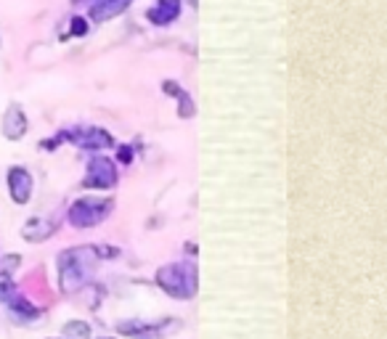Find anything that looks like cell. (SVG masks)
<instances>
[{"label": "cell", "instance_id": "cell-1", "mask_svg": "<svg viewBox=\"0 0 387 339\" xmlns=\"http://www.w3.org/2000/svg\"><path fill=\"white\" fill-rule=\"evenodd\" d=\"M98 254L93 246H72L58 254V286L64 294L80 292L96 273Z\"/></svg>", "mask_w": 387, "mask_h": 339}, {"label": "cell", "instance_id": "cell-2", "mask_svg": "<svg viewBox=\"0 0 387 339\" xmlns=\"http://www.w3.org/2000/svg\"><path fill=\"white\" fill-rule=\"evenodd\" d=\"M157 286L167 297L191 300L197 294V268L191 263H167L157 271Z\"/></svg>", "mask_w": 387, "mask_h": 339}, {"label": "cell", "instance_id": "cell-3", "mask_svg": "<svg viewBox=\"0 0 387 339\" xmlns=\"http://www.w3.org/2000/svg\"><path fill=\"white\" fill-rule=\"evenodd\" d=\"M114 202L109 197H80L66 209V220L75 228H93L112 215Z\"/></svg>", "mask_w": 387, "mask_h": 339}, {"label": "cell", "instance_id": "cell-4", "mask_svg": "<svg viewBox=\"0 0 387 339\" xmlns=\"http://www.w3.org/2000/svg\"><path fill=\"white\" fill-rule=\"evenodd\" d=\"M56 141H69L80 146L86 151H101V149H112L114 146V135L106 132L104 127H96V125H80V127H69V130H61L56 135Z\"/></svg>", "mask_w": 387, "mask_h": 339}, {"label": "cell", "instance_id": "cell-5", "mask_svg": "<svg viewBox=\"0 0 387 339\" xmlns=\"http://www.w3.org/2000/svg\"><path fill=\"white\" fill-rule=\"evenodd\" d=\"M117 180H120V170H117V165H114L112 157L96 154L93 160L88 162L83 186L91 189V191H109V189L117 186Z\"/></svg>", "mask_w": 387, "mask_h": 339}, {"label": "cell", "instance_id": "cell-6", "mask_svg": "<svg viewBox=\"0 0 387 339\" xmlns=\"http://www.w3.org/2000/svg\"><path fill=\"white\" fill-rule=\"evenodd\" d=\"M6 183H9V194L14 199V204H27L32 199V191H35V180H32V172L21 165H14L6 175Z\"/></svg>", "mask_w": 387, "mask_h": 339}, {"label": "cell", "instance_id": "cell-7", "mask_svg": "<svg viewBox=\"0 0 387 339\" xmlns=\"http://www.w3.org/2000/svg\"><path fill=\"white\" fill-rule=\"evenodd\" d=\"M0 130H3V135H6L9 141H21V138L27 135L29 120H27V114H24V109H21L19 104H11L9 109H6L3 122H0Z\"/></svg>", "mask_w": 387, "mask_h": 339}, {"label": "cell", "instance_id": "cell-8", "mask_svg": "<svg viewBox=\"0 0 387 339\" xmlns=\"http://www.w3.org/2000/svg\"><path fill=\"white\" fill-rule=\"evenodd\" d=\"M180 16V0H157L149 11H146V19L157 27H167Z\"/></svg>", "mask_w": 387, "mask_h": 339}, {"label": "cell", "instance_id": "cell-9", "mask_svg": "<svg viewBox=\"0 0 387 339\" xmlns=\"http://www.w3.org/2000/svg\"><path fill=\"white\" fill-rule=\"evenodd\" d=\"M56 231V223L53 220H46V217H32L24 223L21 228V236L27 239V241H46L48 236H53Z\"/></svg>", "mask_w": 387, "mask_h": 339}, {"label": "cell", "instance_id": "cell-10", "mask_svg": "<svg viewBox=\"0 0 387 339\" xmlns=\"http://www.w3.org/2000/svg\"><path fill=\"white\" fill-rule=\"evenodd\" d=\"M128 3L130 0H93V6H91V19L93 21H104V19H112L117 14H123L128 9Z\"/></svg>", "mask_w": 387, "mask_h": 339}, {"label": "cell", "instance_id": "cell-11", "mask_svg": "<svg viewBox=\"0 0 387 339\" xmlns=\"http://www.w3.org/2000/svg\"><path fill=\"white\" fill-rule=\"evenodd\" d=\"M9 311L16 315L19 320H35L40 315V311L27 300V297H21V294H14L9 300Z\"/></svg>", "mask_w": 387, "mask_h": 339}, {"label": "cell", "instance_id": "cell-12", "mask_svg": "<svg viewBox=\"0 0 387 339\" xmlns=\"http://www.w3.org/2000/svg\"><path fill=\"white\" fill-rule=\"evenodd\" d=\"M91 323L86 320H66L64 329H61V337L64 339H91Z\"/></svg>", "mask_w": 387, "mask_h": 339}, {"label": "cell", "instance_id": "cell-13", "mask_svg": "<svg viewBox=\"0 0 387 339\" xmlns=\"http://www.w3.org/2000/svg\"><path fill=\"white\" fill-rule=\"evenodd\" d=\"M16 294V286L11 281V273L6 268H0V302H9Z\"/></svg>", "mask_w": 387, "mask_h": 339}, {"label": "cell", "instance_id": "cell-14", "mask_svg": "<svg viewBox=\"0 0 387 339\" xmlns=\"http://www.w3.org/2000/svg\"><path fill=\"white\" fill-rule=\"evenodd\" d=\"M88 32V19L86 16H75V19L69 21V35H75V38H83Z\"/></svg>", "mask_w": 387, "mask_h": 339}, {"label": "cell", "instance_id": "cell-15", "mask_svg": "<svg viewBox=\"0 0 387 339\" xmlns=\"http://www.w3.org/2000/svg\"><path fill=\"white\" fill-rule=\"evenodd\" d=\"M178 101H180V117H183V120H189L191 114H194V101H191V95L186 93V90H180Z\"/></svg>", "mask_w": 387, "mask_h": 339}, {"label": "cell", "instance_id": "cell-16", "mask_svg": "<svg viewBox=\"0 0 387 339\" xmlns=\"http://www.w3.org/2000/svg\"><path fill=\"white\" fill-rule=\"evenodd\" d=\"M117 162L130 165L133 162V146H120V149H117Z\"/></svg>", "mask_w": 387, "mask_h": 339}, {"label": "cell", "instance_id": "cell-17", "mask_svg": "<svg viewBox=\"0 0 387 339\" xmlns=\"http://www.w3.org/2000/svg\"><path fill=\"white\" fill-rule=\"evenodd\" d=\"M101 339H114V337H101Z\"/></svg>", "mask_w": 387, "mask_h": 339}, {"label": "cell", "instance_id": "cell-18", "mask_svg": "<svg viewBox=\"0 0 387 339\" xmlns=\"http://www.w3.org/2000/svg\"><path fill=\"white\" fill-rule=\"evenodd\" d=\"M194 3H197V0H194Z\"/></svg>", "mask_w": 387, "mask_h": 339}]
</instances>
